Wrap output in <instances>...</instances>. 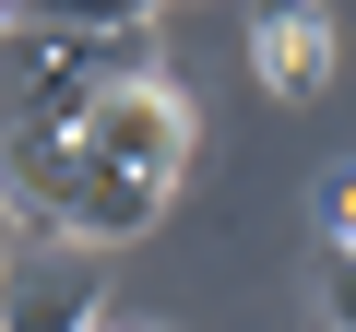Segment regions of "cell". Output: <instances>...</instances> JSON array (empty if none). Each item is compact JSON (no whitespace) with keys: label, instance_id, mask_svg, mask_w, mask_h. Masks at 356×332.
Here are the masks:
<instances>
[{"label":"cell","instance_id":"cell-1","mask_svg":"<svg viewBox=\"0 0 356 332\" xmlns=\"http://www.w3.org/2000/svg\"><path fill=\"white\" fill-rule=\"evenodd\" d=\"M72 142L95 166H119V179H143V190H178V166H191V95L154 83V72H119V83H95Z\"/></svg>","mask_w":356,"mask_h":332},{"label":"cell","instance_id":"cell-2","mask_svg":"<svg viewBox=\"0 0 356 332\" xmlns=\"http://www.w3.org/2000/svg\"><path fill=\"white\" fill-rule=\"evenodd\" d=\"M83 320H95V261L72 238H36L0 273V332H83Z\"/></svg>","mask_w":356,"mask_h":332},{"label":"cell","instance_id":"cell-3","mask_svg":"<svg viewBox=\"0 0 356 332\" xmlns=\"http://www.w3.org/2000/svg\"><path fill=\"white\" fill-rule=\"evenodd\" d=\"M250 72H261L273 95H321V83H332V24L309 13V0H273V13L250 24Z\"/></svg>","mask_w":356,"mask_h":332},{"label":"cell","instance_id":"cell-4","mask_svg":"<svg viewBox=\"0 0 356 332\" xmlns=\"http://www.w3.org/2000/svg\"><path fill=\"white\" fill-rule=\"evenodd\" d=\"M36 24H60V36H143L166 0H24Z\"/></svg>","mask_w":356,"mask_h":332},{"label":"cell","instance_id":"cell-5","mask_svg":"<svg viewBox=\"0 0 356 332\" xmlns=\"http://www.w3.org/2000/svg\"><path fill=\"white\" fill-rule=\"evenodd\" d=\"M321 238L356 249V166H332V179H321Z\"/></svg>","mask_w":356,"mask_h":332},{"label":"cell","instance_id":"cell-6","mask_svg":"<svg viewBox=\"0 0 356 332\" xmlns=\"http://www.w3.org/2000/svg\"><path fill=\"white\" fill-rule=\"evenodd\" d=\"M321 308L332 332H356V249H321Z\"/></svg>","mask_w":356,"mask_h":332},{"label":"cell","instance_id":"cell-7","mask_svg":"<svg viewBox=\"0 0 356 332\" xmlns=\"http://www.w3.org/2000/svg\"><path fill=\"white\" fill-rule=\"evenodd\" d=\"M83 332H166V320H83Z\"/></svg>","mask_w":356,"mask_h":332}]
</instances>
